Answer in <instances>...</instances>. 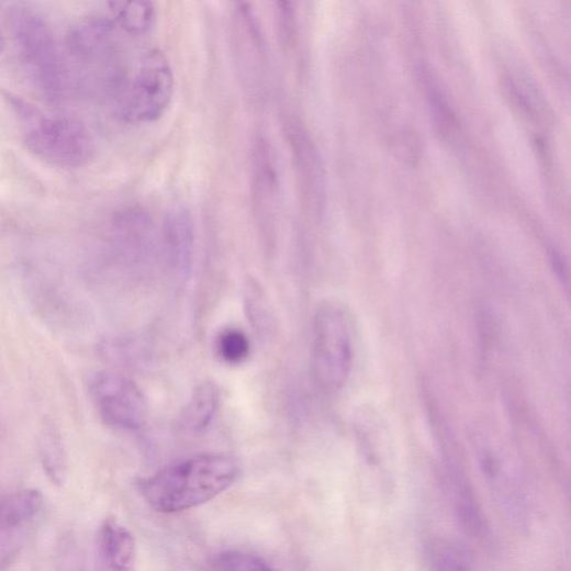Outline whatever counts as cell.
Wrapping results in <instances>:
<instances>
[{
	"mask_svg": "<svg viewBox=\"0 0 571 571\" xmlns=\"http://www.w3.org/2000/svg\"><path fill=\"white\" fill-rule=\"evenodd\" d=\"M5 48V40L2 35V33H0V53H2Z\"/></svg>",
	"mask_w": 571,
	"mask_h": 571,
	"instance_id": "20",
	"label": "cell"
},
{
	"mask_svg": "<svg viewBox=\"0 0 571 571\" xmlns=\"http://www.w3.org/2000/svg\"><path fill=\"white\" fill-rule=\"evenodd\" d=\"M213 566L216 571H275L262 558L240 550L220 553Z\"/></svg>",
	"mask_w": 571,
	"mask_h": 571,
	"instance_id": "17",
	"label": "cell"
},
{
	"mask_svg": "<svg viewBox=\"0 0 571 571\" xmlns=\"http://www.w3.org/2000/svg\"><path fill=\"white\" fill-rule=\"evenodd\" d=\"M10 20L20 57L33 83L48 102H59L66 70L51 27L37 12L23 7L13 9Z\"/></svg>",
	"mask_w": 571,
	"mask_h": 571,
	"instance_id": "3",
	"label": "cell"
},
{
	"mask_svg": "<svg viewBox=\"0 0 571 571\" xmlns=\"http://www.w3.org/2000/svg\"><path fill=\"white\" fill-rule=\"evenodd\" d=\"M221 403L216 384L205 381L194 388L191 398L183 407L180 424L190 435H199L206 430L216 416Z\"/></svg>",
	"mask_w": 571,
	"mask_h": 571,
	"instance_id": "12",
	"label": "cell"
},
{
	"mask_svg": "<svg viewBox=\"0 0 571 571\" xmlns=\"http://www.w3.org/2000/svg\"><path fill=\"white\" fill-rule=\"evenodd\" d=\"M277 18L280 37L286 46L295 44L298 22L293 3H277Z\"/></svg>",
	"mask_w": 571,
	"mask_h": 571,
	"instance_id": "19",
	"label": "cell"
},
{
	"mask_svg": "<svg viewBox=\"0 0 571 571\" xmlns=\"http://www.w3.org/2000/svg\"><path fill=\"white\" fill-rule=\"evenodd\" d=\"M98 556L102 571H136V545L131 531L113 518L98 534Z\"/></svg>",
	"mask_w": 571,
	"mask_h": 571,
	"instance_id": "9",
	"label": "cell"
},
{
	"mask_svg": "<svg viewBox=\"0 0 571 571\" xmlns=\"http://www.w3.org/2000/svg\"><path fill=\"white\" fill-rule=\"evenodd\" d=\"M164 246L172 269L182 277L187 276L194 249L193 224L188 211L179 209L168 214L164 225Z\"/></svg>",
	"mask_w": 571,
	"mask_h": 571,
	"instance_id": "10",
	"label": "cell"
},
{
	"mask_svg": "<svg viewBox=\"0 0 571 571\" xmlns=\"http://www.w3.org/2000/svg\"><path fill=\"white\" fill-rule=\"evenodd\" d=\"M216 348L221 359L231 366L245 362L251 349L248 336L235 327L226 328L219 335Z\"/></svg>",
	"mask_w": 571,
	"mask_h": 571,
	"instance_id": "16",
	"label": "cell"
},
{
	"mask_svg": "<svg viewBox=\"0 0 571 571\" xmlns=\"http://www.w3.org/2000/svg\"><path fill=\"white\" fill-rule=\"evenodd\" d=\"M251 190L257 222L265 232L271 233L280 205V182L273 150L264 136L254 143Z\"/></svg>",
	"mask_w": 571,
	"mask_h": 571,
	"instance_id": "7",
	"label": "cell"
},
{
	"mask_svg": "<svg viewBox=\"0 0 571 571\" xmlns=\"http://www.w3.org/2000/svg\"><path fill=\"white\" fill-rule=\"evenodd\" d=\"M38 450L45 474L52 483L61 486L67 479L68 461L63 441L52 425L44 426Z\"/></svg>",
	"mask_w": 571,
	"mask_h": 571,
	"instance_id": "14",
	"label": "cell"
},
{
	"mask_svg": "<svg viewBox=\"0 0 571 571\" xmlns=\"http://www.w3.org/2000/svg\"><path fill=\"white\" fill-rule=\"evenodd\" d=\"M109 5L116 23L131 35L148 33L156 22V5L152 2H113Z\"/></svg>",
	"mask_w": 571,
	"mask_h": 571,
	"instance_id": "15",
	"label": "cell"
},
{
	"mask_svg": "<svg viewBox=\"0 0 571 571\" xmlns=\"http://www.w3.org/2000/svg\"><path fill=\"white\" fill-rule=\"evenodd\" d=\"M242 472L228 455H200L173 462L138 482L139 493L157 513L177 514L202 506L229 489Z\"/></svg>",
	"mask_w": 571,
	"mask_h": 571,
	"instance_id": "1",
	"label": "cell"
},
{
	"mask_svg": "<svg viewBox=\"0 0 571 571\" xmlns=\"http://www.w3.org/2000/svg\"><path fill=\"white\" fill-rule=\"evenodd\" d=\"M175 90L171 66L157 49H143L132 61L114 99L115 115L126 123H149L169 108Z\"/></svg>",
	"mask_w": 571,
	"mask_h": 571,
	"instance_id": "2",
	"label": "cell"
},
{
	"mask_svg": "<svg viewBox=\"0 0 571 571\" xmlns=\"http://www.w3.org/2000/svg\"><path fill=\"white\" fill-rule=\"evenodd\" d=\"M428 561L434 571H469L461 555L448 544H435L428 550Z\"/></svg>",
	"mask_w": 571,
	"mask_h": 571,
	"instance_id": "18",
	"label": "cell"
},
{
	"mask_svg": "<svg viewBox=\"0 0 571 571\" xmlns=\"http://www.w3.org/2000/svg\"><path fill=\"white\" fill-rule=\"evenodd\" d=\"M90 393L102 418L125 432H136L148 417V403L138 387L124 376L100 372L90 382Z\"/></svg>",
	"mask_w": 571,
	"mask_h": 571,
	"instance_id": "6",
	"label": "cell"
},
{
	"mask_svg": "<svg viewBox=\"0 0 571 571\" xmlns=\"http://www.w3.org/2000/svg\"><path fill=\"white\" fill-rule=\"evenodd\" d=\"M44 507L40 490L25 489L0 500V531L14 530L32 522Z\"/></svg>",
	"mask_w": 571,
	"mask_h": 571,
	"instance_id": "13",
	"label": "cell"
},
{
	"mask_svg": "<svg viewBox=\"0 0 571 571\" xmlns=\"http://www.w3.org/2000/svg\"><path fill=\"white\" fill-rule=\"evenodd\" d=\"M25 145L40 160L66 170L86 167L96 150L88 126L68 117L37 120L25 134Z\"/></svg>",
	"mask_w": 571,
	"mask_h": 571,
	"instance_id": "5",
	"label": "cell"
},
{
	"mask_svg": "<svg viewBox=\"0 0 571 571\" xmlns=\"http://www.w3.org/2000/svg\"><path fill=\"white\" fill-rule=\"evenodd\" d=\"M354 363L351 327L346 312L323 304L314 318L312 376L321 391L334 394L347 383Z\"/></svg>",
	"mask_w": 571,
	"mask_h": 571,
	"instance_id": "4",
	"label": "cell"
},
{
	"mask_svg": "<svg viewBox=\"0 0 571 571\" xmlns=\"http://www.w3.org/2000/svg\"><path fill=\"white\" fill-rule=\"evenodd\" d=\"M293 164L301 190L302 202L307 210L320 211L323 206L324 186L318 154L301 121L292 119L286 124Z\"/></svg>",
	"mask_w": 571,
	"mask_h": 571,
	"instance_id": "8",
	"label": "cell"
},
{
	"mask_svg": "<svg viewBox=\"0 0 571 571\" xmlns=\"http://www.w3.org/2000/svg\"><path fill=\"white\" fill-rule=\"evenodd\" d=\"M153 223L147 213L126 210L114 221L116 247L120 255L128 261L145 257L153 246Z\"/></svg>",
	"mask_w": 571,
	"mask_h": 571,
	"instance_id": "11",
	"label": "cell"
}]
</instances>
